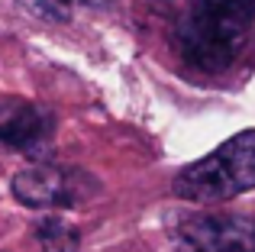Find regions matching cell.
I'll use <instances>...</instances> for the list:
<instances>
[{
  "mask_svg": "<svg viewBox=\"0 0 255 252\" xmlns=\"http://www.w3.org/2000/svg\"><path fill=\"white\" fill-rule=\"evenodd\" d=\"M55 3H62L68 10V6H107L110 0H55Z\"/></svg>",
  "mask_w": 255,
  "mask_h": 252,
  "instance_id": "obj_8",
  "label": "cell"
},
{
  "mask_svg": "<svg viewBox=\"0 0 255 252\" xmlns=\"http://www.w3.org/2000/svg\"><path fill=\"white\" fill-rule=\"evenodd\" d=\"M87 175L62 171L55 165H32L16 171L13 197L26 207H75L87 194Z\"/></svg>",
  "mask_w": 255,
  "mask_h": 252,
  "instance_id": "obj_4",
  "label": "cell"
},
{
  "mask_svg": "<svg viewBox=\"0 0 255 252\" xmlns=\"http://www.w3.org/2000/svg\"><path fill=\"white\" fill-rule=\"evenodd\" d=\"M36 236H39V243H42L45 252H78V246H81L78 230L68 227L65 220H58V217H49V220L39 223Z\"/></svg>",
  "mask_w": 255,
  "mask_h": 252,
  "instance_id": "obj_6",
  "label": "cell"
},
{
  "mask_svg": "<svg viewBox=\"0 0 255 252\" xmlns=\"http://www.w3.org/2000/svg\"><path fill=\"white\" fill-rule=\"evenodd\" d=\"M197 6H207V10H220V13H230V16L239 19H255V0H194Z\"/></svg>",
  "mask_w": 255,
  "mask_h": 252,
  "instance_id": "obj_7",
  "label": "cell"
},
{
  "mask_svg": "<svg viewBox=\"0 0 255 252\" xmlns=\"http://www.w3.org/2000/svg\"><path fill=\"white\" fill-rule=\"evenodd\" d=\"M255 188V129L226 139L210 155L191 162L178 178L171 191L174 197L191 204H220L246 194Z\"/></svg>",
  "mask_w": 255,
  "mask_h": 252,
  "instance_id": "obj_1",
  "label": "cell"
},
{
  "mask_svg": "<svg viewBox=\"0 0 255 252\" xmlns=\"http://www.w3.org/2000/svg\"><path fill=\"white\" fill-rule=\"evenodd\" d=\"M252 23L249 19L230 16L220 10L194 6L178 26H174V45L178 52L200 71L223 75L243 58L249 49Z\"/></svg>",
  "mask_w": 255,
  "mask_h": 252,
  "instance_id": "obj_2",
  "label": "cell"
},
{
  "mask_svg": "<svg viewBox=\"0 0 255 252\" xmlns=\"http://www.w3.org/2000/svg\"><path fill=\"white\" fill-rule=\"evenodd\" d=\"M178 252H255V220L230 214L184 217L171 230Z\"/></svg>",
  "mask_w": 255,
  "mask_h": 252,
  "instance_id": "obj_3",
  "label": "cell"
},
{
  "mask_svg": "<svg viewBox=\"0 0 255 252\" xmlns=\"http://www.w3.org/2000/svg\"><path fill=\"white\" fill-rule=\"evenodd\" d=\"M52 132V117L29 101H0V142L19 152H36Z\"/></svg>",
  "mask_w": 255,
  "mask_h": 252,
  "instance_id": "obj_5",
  "label": "cell"
}]
</instances>
